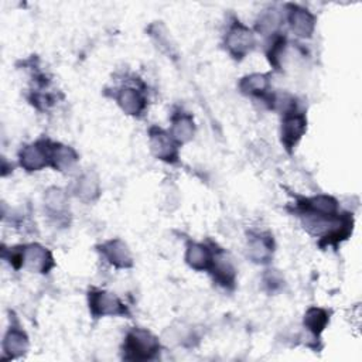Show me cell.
Returning a JSON list of instances; mask_svg holds the SVG:
<instances>
[{"label": "cell", "mask_w": 362, "mask_h": 362, "mask_svg": "<svg viewBox=\"0 0 362 362\" xmlns=\"http://www.w3.org/2000/svg\"><path fill=\"white\" fill-rule=\"evenodd\" d=\"M170 134L178 144H184L189 141L195 134V124L191 115L177 113L171 120Z\"/></svg>", "instance_id": "cell-19"}, {"label": "cell", "mask_w": 362, "mask_h": 362, "mask_svg": "<svg viewBox=\"0 0 362 362\" xmlns=\"http://www.w3.org/2000/svg\"><path fill=\"white\" fill-rule=\"evenodd\" d=\"M116 102L120 109L130 116H139L146 109V98L139 89L133 86H124L119 89Z\"/></svg>", "instance_id": "cell-14"}, {"label": "cell", "mask_w": 362, "mask_h": 362, "mask_svg": "<svg viewBox=\"0 0 362 362\" xmlns=\"http://www.w3.org/2000/svg\"><path fill=\"white\" fill-rule=\"evenodd\" d=\"M255 44L256 40L253 31L240 21H233L228 28L225 35V47L235 59H243L249 52H252Z\"/></svg>", "instance_id": "cell-3"}, {"label": "cell", "mask_w": 362, "mask_h": 362, "mask_svg": "<svg viewBox=\"0 0 362 362\" xmlns=\"http://www.w3.org/2000/svg\"><path fill=\"white\" fill-rule=\"evenodd\" d=\"M328 321H329L328 311L320 307H311L304 314V327L314 337H318L325 329Z\"/></svg>", "instance_id": "cell-20"}, {"label": "cell", "mask_w": 362, "mask_h": 362, "mask_svg": "<svg viewBox=\"0 0 362 362\" xmlns=\"http://www.w3.org/2000/svg\"><path fill=\"white\" fill-rule=\"evenodd\" d=\"M274 243L273 238L267 233H255L250 235L247 240V256L252 262L264 264L269 263L273 257Z\"/></svg>", "instance_id": "cell-12"}, {"label": "cell", "mask_w": 362, "mask_h": 362, "mask_svg": "<svg viewBox=\"0 0 362 362\" xmlns=\"http://www.w3.org/2000/svg\"><path fill=\"white\" fill-rule=\"evenodd\" d=\"M239 89L242 93L256 98H267L270 89V76L267 74H250L240 79Z\"/></svg>", "instance_id": "cell-17"}, {"label": "cell", "mask_w": 362, "mask_h": 362, "mask_svg": "<svg viewBox=\"0 0 362 362\" xmlns=\"http://www.w3.org/2000/svg\"><path fill=\"white\" fill-rule=\"evenodd\" d=\"M21 267L35 273H48L54 267V257L47 247L38 243L24 245L21 246Z\"/></svg>", "instance_id": "cell-6"}, {"label": "cell", "mask_w": 362, "mask_h": 362, "mask_svg": "<svg viewBox=\"0 0 362 362\" xmlns=\"http://www.w3.org/2000/svg\"><path fill=\"white\" fill-rule=\"evenodd\" d=\"M102 255L117 269H129L133 266V256L129 246L119 238L110 239L102 245Z\"/></svg>", "instance_id": "cell-11"}, {"label": "cell", "mask_w": 362, "mask_h": 362, "mask_svg": "<svg viewBox=\"0 0 362 362\" xmlns=\"http://www.w3.org/2000/svg\"><path fill=\"white\" fill-rule=\"evenodd\" d=\"M44 204L49 214H52V215L64 214L66 209V205H68V198H66L65 191L61 188H57V187L48 188L44 195Z\"/></svg>", "instance_id": "cell-22"}, {"label": "cell", "mask_w": 362, "mask_h": 362, "mask_svg": "<svg viewBox=\"0 0 362 362\" xmlns=\"http://www.w3.org/2000/svg\"><path fill=\"white\" fill-rule=\"evenodd\" d=\"M208 272L212 274L214 281H216L219 286L225 288H230L235 284L236 279V270L229 260V257L222 252H214L212 263L208 269Z\"/></svg>", "instance_id": "cell-10"}, {"label": "cell", "mask_w": 362, "mask_h": 362, "mask_svg": "<svg viewBox=\"0 0 362 362\" xmlns=\"http://www.w3.org/2000/svg\"><path fill=\"white\" fill-rule=\"evenodd\" d=\"M281 21V13L277 8H267L259 16L256 21V30L263 35H273L277 33Z\"/></svg>", "instance_id": "cell-21"}, {"label": "cell", "mask_w": 362, "mask_h": 362, "mask_svg": "<svg viewBox=\"0 0 362 362\" xmlns=\"http://www.w3.org/2000/svg\"><path fill=\"white\" fill-rule=\"evenodd\" d=\"M49 165L57 171H69L78 163L76 151L61 143H48Z\"/></svg>", "instance_id": "cell-13"}, {"label": "cell", "mask_w": 362, "mask_h": 362, "mask_svg": "<svg viewBox=\"0 0 362 362\" xmlns=\"http://www.w3.org/2000/svg\"><path fill=\"white\" fill-rule=\"evenodd\" d=\"M212 257H214V250L209 246L198 242L188 243L187 252H185V262L194 270H198V272L208 270L212 263Z\"/></svg>", "instance_id": "cell-15"}, {"label": "cell", "mask_w": 362, "mask_h": 362, "mask_svg": "<svg viewBox=\"0 0 362 362\" xmlns=\"http://www.w3.org/2000/svg\"><path fill=\"white\" fill-rule=\"evenodd\" d=\"M160 351L158 338L144 328H132L123 344L124 359L129 361H148Z\"/></svg>", "instance_id": "cell-1"}, {"label": "cell", "mask_w": 362, "mask_h": 362, "mask_svg": "<svg viewBox=\"0 0 362 362\" xmlns=\"http://www.w3.org/2000/svg\"><path fill=\"white\" fill-rule=\"evenodd\" d=\"M74 192L79 199H82L85 202L95 201L99 197V192H100V185H99L98 175L95 173H90V171L83 173L75 181Z\"/></svg>", "instance_id": "cell-18"}, {"label": "cell", "mask_w": 362, "mask_h": 362, "mask_svg": "<svg viewBox=\"0 0 362 362\" xmlns=\"http://www.w3.org/2000/svg\"><path fill=\"white\" fill-rule=\"evenodd\" d=\"M286 45H287V40H286L284 35H280L279 33H276V34L272 35V42H270V45L267 47L266 55H267V58H269V62H270L273 66L280 68V65H281V57L284 55Z\"/></svg>", "instance_id": "cell-23"}, {"label": "cell", "mask_w": 362, "mask_h": 362, "mask_svg": "<svg viewBox=\"0 0 362 362\" xmlns=\"http://www.w3.org/2000/svg\"><path fill=\"white\" fill-rule=\"evenodd\" d=\"M148 144L156 158L165 163H175L178 160V143L168 132L151 127L148 130Z\"/></svg>", "instance_id": "cell-4"}, {"label": "cell", "mask_w": 362, "mask_h": 362, "mask_svg": "<svg viewBox=\"0 0 362 362\" xmlns=\"http://www.w3.org/2000/svg\"><path fill=\"white\" fill-rule=\"evenodd\" d=\"M88 304L92 317H113V315H129L127 307L120 301V298L107 291L100 288H92L88 293Z\"/></svg>", "instance_id": "cell-2"}, {"label": "cell", "mask_w": 362, "mask_h": 362, "mask_svg": "<svg viewBox=\"0 0 362 362\" xmlns=\"http://www.w3.org/2000/svg\"><path fill=\"white\" fill-rule=\"evenodd\" d=\"M303 215H313V216H324V218H334L339 215L338 201L331 195H315L311 198H305L298 202Z\"/></svg>", "instance_id": "cell-9"}, {"label": "cell", "mask_w": 362, "mask_h": 362, "mask_svg": "<svg viewBox=\"0 0 362 362\" xmlns=\"http://www.w3.org/2000/svg\"><path fill=\"white\" fill-rule=\"evenodd\" d=\"M18 161L25 171H38L49 165L48 141H37L24 146L18 153Z\"/></svg>", "instance_id": "cell-8"}, {"label": "cell", "mask_w": 362, "mask_h": 362, "mask_svg": "<svg viewBox=\"0 0 362 362\" xmlns=\"http://www.w3.org/2000/svg\"><path fill=\"white\" fill-rule=\"evenodd\" d=\"M307 130V119L305 115L298 112L297 109L284 113L281 122V143L284 147L291 151L297 143L301 140Z\"/></svg>", "instance_id": "cell-5"}, {"label": "cell", "mask_w": 362, "mask_h": 362, "mask_svg": "<svg viewBox=\"0 0 362 362\" xmlns=\"http://www.w3.org/2000/svg\"><path fill=\"white\" fill-rule=\"evenodd\" d=\"M287 21L290 30L298 38H310L315 30L317 23L314 14L310 10L296 4L287 6Z\"/></svg>", "instance_id": "cell-7"}, {"label": "cell", "mask_w": 362, "mask_h": 362, "mask_svg": "<svg viewBox=\"0 0 362 362\" xmlns=\"http://www.w3.org/2000/svg\"><path fill=\"white\" fill-rule=\"evenodd\" d=\"M28 349V337L17 327H10L3 339V352L7 358H18Z\"/></svg>", "instance_id": "cell-16"}]
</instances>
